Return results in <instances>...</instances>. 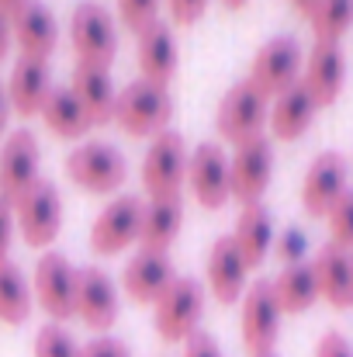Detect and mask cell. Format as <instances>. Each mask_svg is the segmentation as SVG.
<instances>
[{
	"instance_id": "obj_1",
	"label": "cell",
	"mask_w": 353,
	"mask_h": 357,
	"mask_svg": "<svg viewBox=\"0 0 353 357\" xmlns=\"http://www.w3.org/2000/svg\"><path fill=\"white\" fill-rule=\"evenodd\" d=\"M173 119V94L163 84L152 80H132L128 87L118 91L115 101V121L121 125V132L128 135H159L166 132V125Z\"/></svg>"
},
{
	"instance_id": "obj_2",
	"label": "cell",
	"mask_w": 353,
	"mask_h": 357,
	"mask_svg": "<svg viewBox=\"0 0 353 357\" xmlns=\"http://www.w3.org/2000/svg\"><path fill=\"white\" fill-rule=\"evenodd\" d=\"M205 312V288L194 278H173L170 288L152 302V326L166 344H187L198 333Z\"/></svg>"
},
{
	"instance_id": "obj_3",
	"label": "cell",
	"mask_w": 353,
	"mask_h": 357,
	"mask_svg": "<svg viewBox=\"0 0 353 357\" xmlns=\"http://www.w3.org/2000/svg\"><path fill=\"white\" fill-rule=\"evenodd\" d=\"M301 70H305V52H301L298 38L295 35H274L270 42H263L256 49L246 80L270 101V98H281L288 87H295L301 80Z\"/></svg>"
},
{
	"instance_id": "obj_4",
	"label": "cell",
	"mask_w": 353,
	"mask_h": 357,
	"mask_svg": "<svg viewBox=\"0 0 353 357\" xmlns=\"http://www.w3.org/2000/svg\"><path fill=\"white\" fill-rule=\"evenodd\" d=\"M187 146L177 128H166L152 135L146 160H142V188L149 198H180V188L187 181Z\"/></svg>"
},
{
	"instance_id": "obj_5",
	"label": "cell",
	"mask_w": 353,
	"mask_h": 357,
	"mask_svg": "<svg viewBox=\"0 0 353 357\" xmlns=\"http://www.w3.org/2000/svg\"><path fill=\"white\" fill-rule=\"evenodd\" d=\"M281 319L284 309L274 295V281H253L242 295V316H239L242 347L249 351V357L274 354L281 337Z\"/></svg>"
},
{
	"instance_id": "obj_6",
	"label": "cell",
	"mask_w": 353,
	"mask_h": 357,
	"mask_svg": "<svg viewBox=\"0 0 353 357\" xmlns=\"http://www.w3.org/2000/svg\"><path fill=\"white\" fill-rule=\"evenodd\" d=\"M66 174L77 188L91 191V195H111L125 184L128 177V163L121 156V149L111 142H84L66 156Z\"/></svg>"
},
{
	"instance_id": "obj_7",
	"label": "cell",
	"mask_w": 353,
	"mask_h": 357,
	"mask_svg": "<svg viewBox=\"0 0 353 357\" xmlns=\"http://www.w3.org/2000/svg\"><path fill=\"white\" fill-rule=\"evenodd\" d=\"M70 38L73 49L80 56V63H97V66H111L118 56V28L115 17L108 14V7L84 0L77 3L73 17H70Z\"/></svg>"
},
{
	"instance_id": "obj_8",
	"label": "cell",
	"mask_w": 353,
	"mask_h": 357,
	"mask_svg": "<svg viewBox=\"0 0 353 357\" xmlns=\"http://www.w3.org/2000/svg\"><path fill=\"white\" fill-rule=\"evenodd\" d=\"M42 153H38V139L31 128H14L0 149V198L17 205L42 177Z\"/></svg>"
},
{
	"instance_id": "obj_9",
	"label": "cell",
	"mask_w": 353,
	"mask_h": 357,
	"mask_svg": "<svg viewBox=\"0 0 353 357\" xmlns=\"http://www.w3.org/2000/svg\"><path fill=\"white\" fill-rule=\"evenodd\" d=\"M263 125H267V98L249 84V80H239L226 91L219 112H215V128L226 142H246V139H256L263 135Z\"/></svg>"
},
{
	"instance_id": "obj_10",
	"label": "cell",
	"mask_w": 353,
	"mask_h": 357,
	"mask_svg": "<svg viewBox=\"0 0 353 357\" xmlns=\"http://www.w3.org/2000/svg\"><path fill=\"white\" fill-rule=\"evenodd\" d=\"M14 222L28 246H49L63 229V195L52 181H38L17 205Z\"/></svg>"
},
{
	"instance_id": "obj_11",
	"label": "cell",
	"mask_w": 353,
	"mask_h": 357,
	"mask_svg": "<svg viewBox=\"0 0 353 357\" xmlns=\"http://www.w3.org/2000/svg\"><path fill=\"white\" fill-rule=\"evenodd\" d=\"M35 298L49 312L52 323H66V319L77 316V267L63 253L49 250L45 257H38Z\"/></svg>"
},
{
	"instance_id": "obj_12",
	"label": "cell",
	"mask_w": 353,
	"mask_h": 357,
	"mask_svg": "<svg viewBox=\"0 0 353 357\" xmlns=\"http://www.w3.org/2000/svg\"><path fill=\"white\" fill-rule=\"evenodd\" d=\"M229 170H233V198H239V205H260L274 177L270 139L256 135V139L239 142L235 153L229 156Z\"/></svg>"
},
{
	"instance_id": "obj_13",
	"label": "cell",
	"mask_w": 353,
	"mask_h": 357,
	"mask_svg": "<svg viewBox=\"0 0 353 357\" xmlns=\"http://www.w3.org/2000/svg\"><path fill=\"white\" fill-rule=\"evenodd\" d=\"M187 181H191V191L201 202V208L219 212L233 198V170H229L226 149L215 142H198L191 153V163H187Z\"/></svg>"
},
{
	"instance_id": "obj_14",
	"label": "cell",
	"mask_w": 353,
	"mask_h": 357,
	"mask_svg": "<svg viewBox=\"0 0 353 357\" xmlns=\"http://www.w3.org/2000/svg\"><path fill=\"white\" fill-rule=\"evenodd\" d=\"M142 208L146 202L139 195H118L115 202H108L91 226V250L101 257H111L132 246L142 229Z\"/></svg>"
},
{
	"instance_id": "obj_15",
	"label": "cell",
	"mask_w": 353,
	"mask_h": 357,
	"mask_svg": "<svg viewBox=\"0 0 353 357\" xmlns=\"http://www.w3.org/2000/svg\"><path fill=\"white\" fill-rule=\"evenodd\" d=\"M347 177H350V167H347V156L336 153V149H326L312 160L308 174H305V184H301V205L312 219H326L329 208L350 191L347 188Z\"/></svg>"
},
{
	"instance_id": "obj_16",
	"label": "cell",
	"mask_w": 353,
	"mask_h": 357,
	"mask_svg": "<svg viewBox=\"0 0 353 357\" xmlns=\"http://www.w3.org/2000/svg\"><path fill=\"white\" fill-rule=\"evenodd\" d=\"M173 278H177V271H173L170 253H156V250H142L139 246V253H132V260L121 271V288H125V295L132 302L152 305L170 288Z\"/></svg>"
},
{
	"instance_id": "obj_17",
	"label": "cell",
	"mask_w": 353,
	"mask_h": 357,
	"mask_svg": "<svg viewBox=\"0 0 353 357\" xmlns=\"http://www.w3.org/2000/svg\"><path fill=\"white\" fill-rule=\"evenodd\" d=\"M305 87L312 91L319 108H329L340 101L343 84H347V56L340 42H315L312 52L305 56Z\"/></svg>"
},
{
	"instance_id": "obj_18",
	"label": "cell",
	"mask_w": 353,
	"mask_h": 357,
	"mask_svg": "<svg viewBox=\"0 0 353 357\" xmlns=\"http://www.w3.org/2000/svg\"><path fill=\"white\" fill-rule=\"evenodd\" d=\"M77 316L91 330H111L118 319V288L101 267L77 271Z\"/></svg>"
},
{
	"instance_id": "obj_19",
	"label": "cell",
	"mask_w": 353,
	"mask_h": 357,
	"mask_svg": "<svg viewBox=\"0 0 353 357\" xmlns=\"http://www.w3.org/2000/svg\"><path fill=\"white\" fill-rule=\"evenodd\" d=\"M246 260L239 253V246L233 243V236H219L208 250V260H205V284L208 291L222 302V305H233L246 295Z\"/></svg>"
},
{
	"instance_id": "obj_20",
	"label": "cell",
	"mask_w": 353,
	"mask_h": 357,
	"mask_svg": "<svg viewBox=\"0 0 353 357\" xmlns=\"http://www.w3.org/2000/svg\"><path fill=\"white\" fill-rule=\"evenodd\" d=\"M10 28H14V42H17L21 56H28V59H49L59 42V24H56L52 10L38 0H28L10 17Z\"/></svg>"
},
{
	"instance_id": "obj_21",
	"label": "cell",
	"mask_w": 353,
	"mask_h": 357,
	"mask_svg": "<svg viewBox=\"0 0 353 357\" xmlns=\"http://www.w3.org/2000/svg\"><path fill=\"white\" fill-rule=\"evenodd\" d=\"M73 94L80 98V105L87 108V115L94 125H108L115 121V101L118 87L111 80V66H97V63H77L73 66Z\"/></svg>"
},
{
	"instance_id": "obj_22",
	"label": "cell",
	"mask_w": 353,
	"mask_h": 357,
	"mask_svg": "<svg viewBox=\"0 0 353 357\" xmlns=\"http://www.w3.org/2000/svg\"><path fill=\"white\" fill-rule=\"evenodd\" d=\"M315 281H319V298H326L333 309H350L353 305V267L350 250L336 246L333 239L315 253L312 260Z\"/></svg>"
},
{
	"instance_id": "obj_23",
	"label": "cell",
	"mask_w": 353,
	"mask_h": 357,
	"mask_svg": "<svg viewBox=\"0 0 353 357\" xmlns=\"http://www.w3.org/2000/svg\"><path fill=\"white\" fill-rule=\"evenodd\" d=\"M139 70H142V80L170 87L177 73V38L166 21H156L146 31H139Z\"/></svg>"
},
{
	"instance_id": "obj_24",
	"label": "cell",
	"mask_w": 353,
	"mask_h": 357,
	"mask_svg": "<svg viewBox=\"0 0 353 357\" xmlns=\"http://www.w3.org/2000/svg\"><path fill=\"white\" fill-rule=\"evenodd\" d=\"M52 91V80H49V59H28L21 56L10 70V80H7V94H10V108L24 119L38 115L45 98Z\"/></svg>"
},
{
	"instance_id": "obj_25",
	"label": "cell",
	"mask_w": 353,
	"mask_h": 357,
	"mask_svg": "<svg viewBox=\"0 0 353 357\" xmlns=\"http://www.w3.org/2000/svg\"><path fill=\"white\" fill-rule=\"evenodd\" d=\"M315 112H319V105H315L312 91L305 87V80H298V84L288 87L281 98H274V108H270L267 121H270V132H274L277 139L291 142V139H301V135L308 132Z\"/></svg>"
},
{
	"instance_id": "obj_26",
	"label": "cell",
	"mask_w": 353,
	"mask_h": 357,
	"mask_svg": "<svg viewBox=\"0 0 353 357\" xmlns=\"http://www.w3.org/2000/svg\"><path fill=\"white\" fill-rule=\"evenodd\" d=\"M184 222V202L180 198H149L142 208V229H139V246L170 253L173 239Z\"/></svg>"
},
{
	"instance_id": "obj_27",
	"label": "cell",
	"mask_w": 353,
	"mask_h": 357,
	"mask_svg": "<svg viewBox=\"0 0 353 357\" xmlns=\"http://www.w3.org/2000/svg\"><path fill=\"white\" fill-rule=\"evenodd\" d=\"M274 295L284 309V316H301L319 302V281L312 271V260L284 264V271L274 278Z\"/></svg>"
},
{
	"instance_id": "obj_28",
	"label": "cell",
	"mask_w": 353,
	"mask_h": 357,
	"mask_svg": "<svg viewBox=\"0 0 353 357\" xmlns=\"http://www.w3.org/2000/svg\"><path fill=\"white\" fill-rule=\"evenodd\" d=\"M233 243L239 246L246 267H260L270 243H274V219L270 212L260 205H242L239 208V219H235V229H233Z\"/></svg>"
},
{
	"instance_id": "obj_29",
	"label": "cell",
	"mask_w": 353,
	"mask_h": 357,
	"mask_svg": "<svg viewBox=\"0 0 353 357\" xmlns=\"http://www.w3.org/2000/svg\"><path fill=\"white\" fill-rule=\"evenodd\" d=\"M38 115H42V121H45L59 139H80V135H87V132L94 128L87 108H84L80 98L73 94V87H52Z\"/></svg>"
},
{
	"instance_id": "obj_30",
	"label": "cell",
	"mask_w": 353,
	"mask_h": 357,
	"mask_svg": "<svg viewBox=\"0 0 353 357\" xmlns=\"http://www.w3.org/2000/svg\"><path fill=\"white\" fill-rule=\"evenodd\" d=\"M31 284L14 260L0 264V323L21 326L31 316Z\"/></svg>"
},
{
	"instance_id": "obj_31",
	"label": "cell",
	"mask_w": 353,
	"mask_h": 357,
	"mask_svg": "<svg viewBox=\"0 0 353 357\" xmlns=\"http://www.w3.org/2000/svg\"><path fill=\"white\" fill-rule=\"evenodd\" d=\"M308 24L315 31V42H340L353 24V0H319Z\"/></svg>"
},
{
	"instance_id": "obj_32",
	"label": "cell",
	"mask_w": 353,
	"mask_h": 357,
	"mask_svg": "<svg viewBox=\"0 0 353 357\" xmlns=\"http://www.w3.org/2000/svg\"><path fill=\"white\" fill-rule=\"evenodd\" d=\"M80 344L63 330V323H45L35 333V357H80Z\"/></svg>"
},
{
	"instance_id": "obj_33",
	"label": "cell",
	"mask_w": 353,
	"mask_h": 357,
	"mask_svg": "<svg viewBox=\"0 0 353 357\" xmlns=\"http://www.w3.org/2000/svg\"><path fill=\"white\" fill-rule=\"evenodd\" d=\"M118 17L135 35L159 21V0H118Z\"/></svg>"
},
{
	"instance_id": "obj_34",
	"label": "cell",
	"mask_w": 353,
	"mask_h": 357,
	"mask_svg": "<svg viewBox=\"0 0 353 357\" xmlns=\"http://www.w3.org/2000/svg\"><path fill=\"white\" fill-rule=\"evenodd\" d=\"M329 229H333V243L343 246V250H353V191H347L333 208H329Z\"/></svg>"
},
{
	"instance_id": "obj_35",
	"label": "cell",
	"mask_w": 353,
	"mask_h": 357,
	"mask_svg": "<svg viewBox=\"0 0 353 357\" xmlns=\"http://www.w3.org/2000/svg\"><path fill=\"white\" fill-rule=\"evenodd\" d=\"M166 3H170L173 24H194V21H201V14L208 10V0H166Z\"/></svg>"
},
{
	"instance_id": "obj_36",
	"label": "cell",
	"mask_w": 353,
	"mask_h": 357,
	"mask_svg": "<svg viewBox=\"0 0 353 357\" xmlns=\"http://www.w3.org/2000/svg\"><path fill=\"white\" fill-rule=\"evenodd\" d=\"M80 357H132V351L125 347V340H118V337H97V340H91L84 351H80Z\"/></svg>"
},
{
	"instance_id": "obj_37",
	"label": "cell",
	"mask_w": 353,
	"mask_h": 357,
	"mask_svg": "<svg viewBox=\"0 0 353 357\" xmlns=\"http://www.w3.org/2000/svg\"><path fill=\"white\" fill-rule=\"evenodd\" d=\"M315 357H353V347L340 330H329V333H322V340L315 344Z\"/></svg>"
},
{
	"instance_id": "obj_38",
	"label": "cell",
	"mask_w": 353,
	"mask_h": 357,
	"mask_svg": "<svg viewBox=\"0 0 353 357\" xmlns=\"http://www.w3.org/2000/svg\"><path fill=\"white\" fill-rule=\"evenodd\" d=\"M184 357H222V347L215 344V337H212V333L198 330V333L184 344Z\"/></svg>"
},
{
	"instance_id": "obj_39",
	"label": "cell",
	"mask_w": 353,
	"mask_h": 357,
	"mask_svg": "<svg viewBox=\"0 0 353 357\" xmlns=\"http://www.w3.org/2000/svg\"><path fill=\"white\" fill-rule=\"evenodd\" d=\"M14 229H17V222H14V205L0 198V264H3V260H7V253H10Z\"/></svg>"
},
{
	"instance_id": "obj_40",
	"label": "cell",
	"mask_w": 353,
	"mask_h": 357,
	"mask_svg": "<svg viewBox=\"0 0 353 357\" xmlns=\"http://www.w3.org/2000/svg\"><path fill=\"white\" fill-rule=\"evenodd\" d=\"M277 250H281V260L284 264H298V260H305V236L298 229H288Z\"/></svg>"
},
{
	"instance_id": "obj_41",
	"label": "cell",
	"mask_w": 353,
	"mask_h": 357,
	"mask_svg": "<svg viewBox=\"0 0 353 357\" xmlns=\"http://www.w3.org/2000/svg\"><path fill=\"white\" fill-rule=\"evenodd\" d=\"M10 42H14V28H10V17L0 10V59H7L10 52Z\"/></svg>"
},
{
	"instance_id": "obj_42",
	"label": "cell",
	"mask_w": 353,
	"mask_h": 357,
	"mask_svg": "<svg viewBox=\"0 0 353 357\" xmlns=\"http://www.w3.org/2000/svg\"><path fill=\"white\" fill-rule=\"evenodd\" d=\"M7 115H10V94H7V84L0 80V135L7 128Z\"/></svg>"
},
{
	"instance_id": "obj_43",
	"label": "cell",
	"mask_w": 353,
	"mask_h": 357,
	"mask_svg": "<svg viewBox=\"0 0 353 357\" xmlns=\"http://www.w3.org/2000/svg\"><path fill=\"white\" fill-rule=\"evenodd\" d=\"M291 7H295L298 14H305V17H312V10L319 7V0H291Z\"/></svg>"
},
{
	"instance_id": "obj_44",
	"label": "cell",
	"mask_w": 353,
	"mask_h": 357,
	"mask_svg": "<svg viewBox=\"0 0 353 357\" xmlns=\"http://www.w3.org/2000/svg\"><path fill=\"white\" fill-rule=\"evenodd\" d=\"M24 3H28V0H0V10H3L7 17H14V14H17Z\"/></svg>"
},
{
	"instance_id": "obj_45",
	"label": "cell",
	"mask_w": 353,
	"mask_h": 357,
	"mask_svg": "<svg viewBox=\"0 0 353 357\" xmlns=\"http://www.w3.org/2000/svg\"><path fill=\"white\" fill-rule=\"evenodd\" d=\"M222 3H226V7H229V10H242V7H246V3H249V0H222Z\"/></svg>"
},
{
	"instance_id": "obj_46",
	"label": "cell",
	"mask_w": 353,
	"mask_h": 357,
	"mask_svg": "<svg viewBox=\"0 0 353 357\" xmlns=\"http://www.w3.org/2000/svg\"><path fill=\"white\" fill-rule=\"evenodd\" d=\"M350 267H353V250H350Z\"/></svg>"
},
{
	"instance_id": "obj_47",
	"label": "cell",
	"mask_w": 353,
	"mask_h": 357,
	"mask_svg": "<svg viewBox=\"0 0 353 357\" xmlns=\"http://www.w3.org/2000/svg\"><path fill=\"white\" fill-rule=\"evenodd\" d=\"M263 357H277V354H263Z\"/></svg>"
}]
</instances>
